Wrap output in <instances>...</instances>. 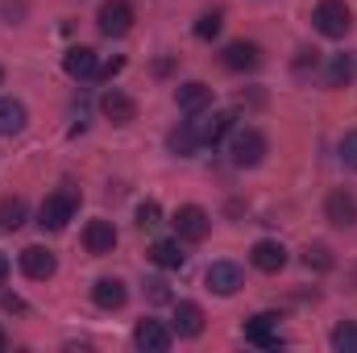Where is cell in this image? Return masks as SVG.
<instances>
[{"label": "cell", "mask_w": 357, "mask_h": 353, "mask_svg": "<svg viewBox=\"0 0 357 353\" xmlns=\"http://www.w3.org/2000/svg\"><path fill=\"white\" fill-rule=\"evenodd\" d=\"M307 67H316V50H299V59H295V75H303Z\"/></svg>", "instance_id": "31"}, {"label": "cell", "mask_w": 357, "mask_h": 353, "mask_svg": "<svg viewBox=\"0 0 357 353\" xmlns=\"http://www.w3.org/2000/svg\"><path fill=\"white\" fill-rule=\"evenodd\" d=\"M167 146H171V154H178V158H191V154H195V146H199V137H195V129H191V125H178V129H171Z\"/></svg>", "instance_id": "23"}, {"label": "cell", "mask_w": 357, "mask_h": 353, "mask_svg": "<svg viewBox=\"0 0 357 353\" xmlns=\"http://www.w3.org/2000/svg\"><path fill=\"white\" fill-rule=\"evenodd\" d=\"M133 341H137V350H146V353H167L171 341H175V329H167L162 320H142L133 329Z\"/></svg>", "instance_id": "8"}, {"label": "cell", "mask_w": 357, "mask_h": 353, "mask_svg": "<svg viewBox=\"0 0 357 353\" xmlns=\"http://www.w3.org/2000/svg\"><path fill=\"white\" fill-rule=\"evenodd\" d=\"M146 287H150V299H154V303H162V299H171V291H167V283H162V278H150Z\"/></svg>", "instance_id": "30"}, {"label": "cell", "mask_w": 357, "mask_h": 353, "mask_svg": "<svg viewBox=\"0 0 357 353\" xmlns=\"http://www.w3.org/2000/svg\"><path fill=\"white\" fill-rule=\"evenodd\" d=\"M220 63L229 67V71H258L262 67V46H254V42H229L225 46V54H220Z\"/></svg>", "instance_id": "9"}, {"label": "cell", "mask_w": 357, "mask_h": 353, "mask_svg": "<svg viewBox=\"0 0 357 353\" xmlns=\"http://www.w3.org/2000/svg\"><path fill=\"white\" fill-rule=\"evenodd\" d=\"M8 350V337H4V333H0V353Z\"/></svg>", "instance_id": "34"}, {"label": "cell", "mask_w": 357, "mask_h": 353, "mask_svg": "<svg viewBox=\"0 0 357 353\" xmlns=\"http://www.w3.org/2000/svg\"><path fill=\"white\" fill-rule=\"evenodd\" d=\"M171 329H175V337H199V333H204V308L191 303V299L175 303V320H171Z\"/></svg>", "instance_id": "15"}, {"label": "cell", "mask_w": 357, "mask_h": 353, "mask_svg": "<svg viewBox=\"0 0 357 353\" xmlns=\"http://www.w3.org/2000/svg\"><path fill=\"white\" fill-rule=\"evenodd\" d=\"M158 225H162V208H158V200L137 204V229H158Z\"/></svg>", "instance_id": "26"}, {"label": "cell", "mask_w": 357, "mask_h": 353, "mask_svg": "<svg viewBox=\"0 0 357 353\" xmlns=\"http://www.w3.org/2000/svg\"><path fill=\"white\" fill-rule=\"evenodd\" d=\"M341 163H345L349 171H357V129H349V133L341 137Z\"/></svg>", "instance_id": "29"}, {"label": "cell", "mask_w": 357, "mask_h": 353, "mask_svg": "<svg viewBox=\"0 0 357 353\" xmlns=\"http://www.w3.org/2000/svg\"><path fill=\"white\" fill-rule=\"evenodd\" d=\"M333 350L337 353H357V324L354 320H345V324L333 329Z\"/></svg>", "instance_id": "24"}, {"label": "cell", "mask_w": 357, "mask_h": 353, "mask_svg": "<svg viewBox=\"0 0 357 353\" xmlns=\"http://www.w3.org/2000/svg\"><path fill=\"white\" fill-rule=\"evenodd\" d=\"M75 212H79V187L63 183L54 195L42 200V208H38V225H42L46 233H63V229L75 220Z\"/></svg>", "instance_id": "1"}, {"label": "cell", "mask_w": 357, "mask_h": 353, "mask_svg": "<svg viewBox=\"0 0 357 353\" xmlns=\"http://www.w3.org/2000/svg\"><path fill=\"white\" fill-rule=\"evenodd\" d=\"M229 158H233V167H258L262 158H266V137L258 133V129H237L233 133V142H229Z\"/></svg>", "instance_id": "3"}, {"label": "cell", "mask_w": 357, "mask_h": 353, "mask_svg": "<svg viewBox=\"0 0 357 353\" xmlns=\"http://www.w3.org/2000/svg\"><path fill=\"white\" fill-rule=\"evenodd\" d=\"M324 216L337 225V229H349L357 220V195L349 187H333L328 191V200H324Z\"/></svg>", "instance_id": "7"}, {"label": "cell", "mask_w": 357, "mask_h": 353, "mask_svg": "<svg viewBox=\"0 0 357 353\" xmlns=\"http://www.w3.org/2000/svg\"><path fill=\"white\" fill-rule=\"evenodd\" d=\"M312 21H316V29H320L324 38H345V33L354 29V13H349L345 0H320Z\"/></svg>", "instance_id": "2"}, {"label": "cell", "mask_w": 357, "mask_h": 353, "mask_svg": "<svg viewBox=\"0 0 357 353\" xmlns=\"http://www.w3.org/2000/svg\"><path fill=\"white\" fill-rule=\"evenodd\" d=\"M171 225H175L178 241H204V237H208V229H212V216H208L199 204H183Z\"/></svg>", "instance_id": "5"}, {"label": "cell", "mask_w": 357, "mask_h": 353, "mask_svg": "<svg viewBox=\"0 0 357 353\" xmlns=\"http://www.w3.org/2000/svg\"><path fill=\"white\" fill-rule=\"evenodd\" d=\"M4 278H8V258L0 254V287H4Z\"/></svg>", "instance_id": "33"}, {"label": "cell", "mask_w": 357, "mask_h": 353, "mask_svg": "<svg viewBox=\"0 0 357 353\" xmlns=\"http://www.w3.org/2000/svg\"><path fill=\"white\" fill-rule=\"evenodd\" d=\"M121 67H125V59H112V63H108V67H104V71H100V75H104V80H112V75H116V71H121Z\"/></svg>", "instance_id": "32"}, {"label": "cell", "mask_w": 357, "mask_h": 353, "mask_svg": "<svg viewBox=\"0 0 357 353\" xmlns=\"http://www.w3.org/2000/svg\"><path fill=\"white\" fill-rule=\"evenodd\" d=\"M25 121H29L25 104H21V100H13V96H4V100H0V137L21 133V129H25Z\"/></svg>", "instance_id": "20"}, {"label": "cell", "mask_w": 357, "mask_h": 353, "mask_svg": "<svg viewBox=\"0 0 357 353\" xmlns=\"http://www.w3.org/2000/svg\"><path fill=\"white\" fill-rule=\"evenodd\" d=\"M303 262L312 266V270H333V250L328 246H307L303 250Z\"/></svg>", "instance_id": "27"}, {"label": "cell", "mask_w": 357, "mask_h": 353, "mask_svg": "<svg viewBox=\"0 0 357 353\" xmlns=\"http://www.w3.org/2000/svg\"><path fill=\"white\" fill-rule=\"evenodd\" d=\"M175 104L183 112H204V108L212 104V88L199 84V80H191V84H183V88L175 91Z\"/></svg>", "instance_id": "19"}, {"label": "cell", "mask_w": 357, "mask_h": 353, "mask_svg": "<svg viewBox=\"0 0 357 353\" xmlns=\"http://www.w3.org/2000/svg\"><path fill=\"white\" fill-rule=\"evenodd\" d=\"M150 258L162 266V270H178V266L187 262V254L178 250V241H154L150 246Z\"/></svg>", "instance_id": "22"}, {"label": "cell", "mask_w": 357, "mask_h": 353, "mask_svg": "<svg viewBox=\"0 0 357 353\" xmlns=\"http://www.w3.org/2000/svg\"><path fill=\"white\" fill-rule=\"evenodd\" d=\"M25 216H29V208H25L21 195H4L0 200V233H17L25 225Z\"/></svg>", "instance_id": "21"}, {"label": "cell", "mask_w": 357, "mask_h": 353, "mask_svg": "<svg viewBox=\"0 0 357 353\" xmlns=\"http://www.w3.org/2000/svg\"><path fill=\"white\" fill-rule=\"evenodd\" d=\"M63 67H67V75H71V80H91V75L100 71V63H96V50H91V46H71V50L63 54Z\"/></svg>", "instance_id": "17"}, {"label": "cell", "mask_w": 357, "mask_h": 353, "mask_svg": "<svg viewBox=\"0 0 357 353\" xmlns=\"http://www.w3.org/2000/svg\"><path fill=\"white\" fill-rule=\"evenodd\" d=\"M220 25H225V21H220V13H204V17L195 21V38H204V42H208V38H216V33H220Z\"/></svg>", "instance_id": "28"}, {"label": "cell", "mask_w": 357, "mask_h": 353, "mask_svg": "<svg viewBox=\"0 0 357 353\" xmlns=\"http://www.w3.org/2000/svg\"><path fill=\"white\" fill-rule=\"evenodd\" d=\"M100 112H104L112 125H129V121L137 117V104H133V96H125L121 88H108L100 96Z\"/></svg>", "instance_id": "11"}, {"label": "cell", "mask_w": 357, "mask_h": 353, "mask_svg": "<svg viewBox=\"0 0 357 353\" xmlns=\"http://www.w3.org/2000/svg\"><path fill=\"white\" fill-rule=\"evenodd\" d=\"M250 262L258 266L262 274H278V270L287 266V250H282L278 241H258L254 254H250Z\"/></svg>", "instance_id": "18"}, {"label": "cell", "mask_w": 357, "mask_h": 353, "mask_svg": "<svg viewBox=\"0 0 357 353\" xmlns=\"http://www.w3.org/2000/svg\"><path fill=\"white\" fill-rule=\"evenodd\" d=\"M204 283H208V291H216V295H237V291L245 287V270L237 262H212L208 274H204Z\"/></svg>", "instance_id": "6"}, {"label": "cell", "mask_w": 357, "mask_h": 353, "mask_svg": "<svg viewBox=\"0 0 357 353\" xmlns=\"http://www.w3.org/2000/svg\"><path fill=\"white\" fill-rule=\"evenodd\" d=\"M21 270H25V278H33V283H46L59 262H54V254L50 250H42V246H29V250H21Z\"/></svg>", "instance_id": "12"}, {"label": "cell", "mask_w": 357, "mask_h": 353, "mask_svg": "<svg viewBox=\"0 0 357 353\" xmlns=\"http://www.w3.org/2000/svg\"><path fill=\"white\" fill-rule=\"evenodd\" d=\"M91 299H96V308H104V312H116V308H125L129 291H125V283H121V278H96V287H91Z\"/></svg>", "instance_id": "16"}, {"label": "cell", "mask_w": 357, "mask_h": 353, "mask_svg": "<svg viewBox=\"0 0 357 353\" xmlns=\"http://www.w3.org/2000/svg\"><path fill=\"white\" fill-rule=\"evenodd\" d=\"M349 80H354V63H349V54H337L328 63V88H345Z\"/></svg>", "instance_id": "25"}, {"label": "cell", "mask_w": 357, "mask_h": 353, "mask_svg": "<svg viewBox=\"0 0 357 353\" xmlns=\"http://www.w3.org/2000/svg\"><path fill=\"white\" fill-rule=\"evenodd\" d=\"M96 21H100L104 38H125L133 29V4L129 0H104L100 13H96Z\"/></svg>", "instance_id": "4"}, {"label": "cell", "mask_w": 357, "mask_h": 353, "mask_svg": "<svg viewBox=\"0 0 357 353\" xmlns=\"http://www.w3.org/2000/svg\"><path fill=\"white\" fill-rule=\"evenodd\" d=\"M84 246H88V254H96V258L112 254V250H116V229H112V220H88Z\"/></svg>", "instance_id": "14"}, {"label": "cell", "mask_w": 357, "mask_h": 353, "mask_svg": "<svg viewBox=\"0 0 357 353\" xmlns=\"http://www.w3.org/2000/svg\"><path fill=\"white\" fill-rule=\"evenodd\" d=\"M191 129H195L199 146H216V142L233 129V112H199V117L191 121Z\"/></svg>", "instance_id": "10"}, {"label": "cell", "mask_w": 357, "mask_h": 353, "mask_svg": "<svg viewBox=\"0 0 357 353\" xmlns=\"http://www.w3.org/2000/svg\"><path fill=\"white\" fill-rule=\"evenodd\" d=\"M245 341H254V345H262V350L282 345V337H278V316H274V312H262V316L245 320Z\"/></svg>", "instance_id": "13"}]
</instances>
